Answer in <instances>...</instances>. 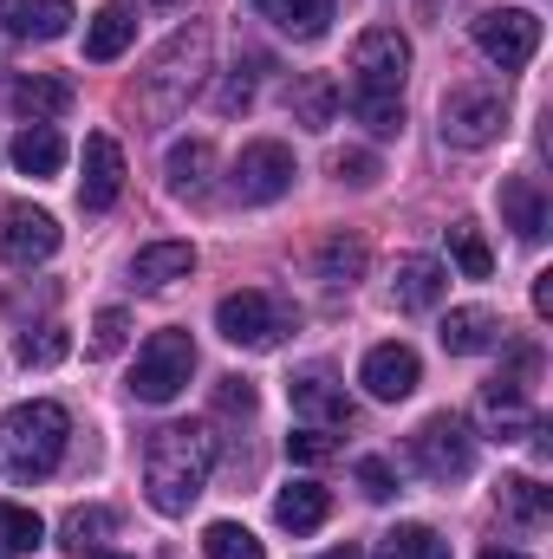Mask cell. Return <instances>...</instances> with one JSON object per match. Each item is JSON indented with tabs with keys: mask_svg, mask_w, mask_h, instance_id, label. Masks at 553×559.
I'll list each match as a JSON object with an SVG mask.
<instances>
[{
	"mask_svg": "<svg viewBox=\"0 0 553 559\" xmlns=\"http://www.w3.org/2000/svg\"><path fill=\"white\" fill-rule=\"evenodd\" d=\"M0 105H7V111H20L26 124H52V118H66V111H72V85H66V79H52V72H13V79L0 85Z\"/></svg>",
	"mask_w": 553,
	"mask_h": 559,
	"instance_id": "7c38bea8",
	"label": "cell"
},
{
	"mask_svg": "<svg viewBox=\"0 0 553 559\" xmlns=\"http://www.w3.org/2000/svg\"><path fill=\"white\" fill-rule=\"evenodd\" d=\"M125 338H131V319H125L118 306H105V312H98V325H92V352H98V358H118V352H125Z\"/></svg>",
	"mask_w": 553,
	"mask_h": 559,
	"instance_id": "8d00e7d4",
	"label": "cell"
},
{
	"mask_svg": "<svg viewBox=\"0 0 553 559\" xmlns=\"http://www.w3.org/2000/svg\"><path fill=\"white\" fill-rule=\"evenodd\" d=\"M286 111H293L299 131H326V124L339 118V85H332L326 72H306V79L286 92Z\"/></svg>",
	"mask_w": 553,
	"mask_h": 559,
	"instance_id": "cb8c5ba5",
	"label": "cell"
},
{
	"mask_svg": "<svg viewBox=\"0 0 553 559\" xmlns=\"http://www.w3.org/2000/svg\"><path fill=\"white\" fill-rule=\"evenodd\" d=\"M404 79H411V39L398 26H365L352 39V92H391V98H404Z\"/></svg>",
	"mask_w": 553,
	"mask_h": 559,
	"instance_id": "ba28073f",
	"label": "cell"
},
{
	"mask_svg": "<svg viewBox=\"0 0 553 559\" xmlns=\"http://www.w3.org/2000/svg\"><path fill=\"white\" fill-rule=\"evenodd\" d=\"M423 540H430V527H423V521H404V527L378 534V554L372 559H416L423 554Z\"/></svg>",
	"mask_w": 553,
	"mask_h": 559,
	"instance_id": "74e56055",
	"label": "cell"
},
{
	"mask_svg": "<svg viewBox=\"0 0 553 559\" xmlns=\"http://www.w3.org/2000/svg\"><path fill=\"white\" fill-rule=\"evenodd\" d=\"M416 559H449V540H436V534H430V540H423V554Z\"/></svg>",
	"mask_w": 553,
	"mask_h": 559,
	"instance_id": "ee69618b",
	"label": "cell"
},
{
	"mask_svg": "<svg viewBox=\"0 0 553 559\" xmlns=\"http://www.w3.org/2000/svg\"><path fill=\"white\" fill-rule=\"evenodd\" d=\"M125 195V150L118 138H85V176H79V209H92V215H105L111 202Z\"/></svg>",
	"mask_w": 553,
	"mask_h": 559,
	"instance_id": "9a60e30c",
	"label": "cell"
},
{
	"mask_svg": "<svg viewBox=\"0 0 553 559\" xmlns=\"http://www.w3.org/2000/svg\"><path fill=\"white\" fill-rule=\"evenodd\" d=\"M150 7H163V13H176V7H183V0H150Z\"/></svg>",
	"mask_w": 553,
	"mask_h": 559,
	"instance_id": "c3c4849f",
	"label": "cell"
},
{
	"mask_svg": "<svg viewBox=\"0 0 553 559\" xmlns=\"http://www.w3.org/2000/svg\"><path fill=\"white\" fill-rule=\"evenodd\" d=\"M39 540H46V521L33 508H20V501H0V547L7 554H33Z\"/></svg>",
	"mask_w": 553,
	"mask_h": 559,
	"instance_id": "1f68e13d",
	"label": "cell"
},
{
	"mask_svg": "<svg viewBox=\"0 0 553 559\" xmlns=\"http://www.w3.org/2000/svg\"><path fill=\"white\" fill-rule=\"evenodd\" d=\"M495 501H502V514L515 527H548V514H553V488H541L534 475H502Z\"/></svg>",
	"mask_w": 553,
	"mask_h": 559,
	"instance_id": "d4e9b609",
	"label": "cell"
},
{
	"mask_svg": "<svg viewBox=\"0 0 553 559\" xmlns=\"http://www.w3.org/2000/svg\"><path fill=\"white\" fill-rule=\"evenodd\" d=\"M286 397H293V417L313 423V429H345V423H352L345 384H332L326 371H299V378L286 384Z\"/></svg>",
	"mask_w": 553,
	"mask_h": 559,
	"instance_id": "2e32d148",
	"label": "cell"
},
{
	"mask_svg": "<svg viewBox=\"0 0 553 559\" xmlns=\"http://www.w3.org/2000/svg\"><path fill=\"white\" fill-rule=\"evenodd\" d=\"M475 46H482L489 66L521 72V66L541 52V20H534L528 7H489V13L475 20Z\"/></svg>",
	"mask_w": 553,
	"mask_h": 559,
	"instance_id": "9c48e42d",
	"label": "cell"
},
{
	"mask_svg": "<svg viewBox=\"0 0 553 559\" xmlns=\"http://www.w3.org/2000/svg\"><path fill=\"white\" fill-rule=\"evenodd\" d=\"M111 527H118L111 508H72V514H66V554H92Z\"/></svg>",
	"mask_w": 553,
	"mask_h": 559,
	"instance_id": "d6a6232c",
	"label": "cell"
},
{
	"mask_svg": "<svg viewBox=\"0 0 553 559\" xmlns=\"http://www.w3.org/2000/svg\"><path fill=\"white\" fill-rule=\"evenodd\" d=\"M352 118L372 138H398L404 131V98H391V92H352Z\"/></svg>",
	"mask_w": 553,
	"mask_h": 559,
	"instance_id": "f1b7e54d",
	"label": "cell"
},
{
	"mask_svg": "<svg viewBox=\"0 0 553 559\" xmlns=\"http://www.w3.org/2000/svg\"><path fill=\"white\" fill-rule=\"evenodd\" d=\"M52 254H59V222H52L46 209L13 202V209L0 215V261H7V267H39V261H52Z\"/></svg>",
	"mask_w": 553,
	"mask_h": 559,
	"instance_id": "8fae6325",
	"label": "cell"
},
{
	"mask_svg": "<svg viewBox=\"0 0 553 559\" xmlns=\"http://www.w3.org/2000/svg\"><path fill=\"white\" fill-rule=\"evenodd\" d=\"M189 371H196V345H189V332H150L138 352V365H131V397L138 404H169V397H183V384H189Z\"/></svg>",
	"mask_w": 553,
	"mask_h": 559,
	"instance_id": "8992f818",
	"label": "cell"
},
{
	"mask_svg": "<svg viewBox=\"0 0 553 559\" xmlns=\"http://www.w3.org/2000/svg\"><path fill=\"white\" fill-rule=\"evenodd\" d=\"M358 488H365V501H391V495H398L391 462H385V455H365V462H358Z\"/></svg>",
	"mask_w": 553,
	"mask_h": 559,
	"instance_id": "60d3db41",
	"label": "cell"
},
{
	"mask_svg": "<svg viewBox=\"0 0 553 559\" xmlns=\"http://www.w3.org/2000/svg\"><path fill=\"white\" fill-rule=\"evenodd\" d=\"M326 514H332V495L319 488V481H286L274 495V521L299 540V534H313V527H326Z\"/></svg>",
	"mask_w": 553,
	"mask_h": 559,
	"instance_id": "603a6c76",
	"label": "cell"
},
{
	"mask_svg": "<svg viewBox=\"0 0 553 559\" xmlns=\"http://www.w3.org/2000/svg\"><path fill=\"white\" fill-rule=\"evenodd\" d=\"M443 293H449V267L443 261H430V254H404L398 261V274H391L398 312H430V306H443Z\"/></svg>",
	"mask_w": 553,
	"mask_h": 559,
	"instance_id": "ac0fdd59",
	"label": "cell"
},
{
	"mask_svg": "<svg viewBox=\"0 0 553 559\" xmlns=\"http://www.w3.org/2000/svg\"><path fill=\"white\" fill-rule=\"evenodd\" d=\"M502 332H508V325H502L489 306H456V312L436 325V338H443V352H449V358H475V352H495V345H502Z\"/></svg>",
	"mask_w": 553,
	"mask_h": 559,
	"instance_id": "d6986e66",
	"label": "cell"
},
{
	"mask_svg": "<svg viewBox=\"0 0 553 559\" xmlns=\"http://www.w3.org/2000/svg\"><path fill=\"white\" fill-rule=\"evenodd\" d=\"M72 559H131V554H111V547H92V554H72Z\"/></svg>",
	"mask_w": 553,
	"mask_h": 559,
	"instance_id": "f6af8a7d",
	"label": "cell"
},
{
	"mask_svg": "<svg viewBox=\"0 0 553 559\" xmlns=\"http://www.w3.org/2000/svg\"><path fill=\"white\" fill-rule=\"evenodd\" d=\"M215 475V436L209 423H163L143 442V495L156 514H189L196 495Z\"/></svg>",
	"mask_w": 553,
	"mask_h": 559,
	"instance_id": "6da1fadb",
	"label": "cell"
},
{
	"mask_svg": "<svg viewBox=\"0 0 553 559\" xmlns=\"http://www.w3.org/2000/svg\"><path fill=\"white\" fill-rule=\"evenodd\" d=\"M189 274H196V248L189 241H150L131 261V280L150 286V293H163V286H176V280H189Z\"/></svg>",
	"mask_w": 553,
	"mask_h": 559,
	"instance_id": "7402d4cb",
	"label": "cell"
},
{
	"mask_svg": "<svg viewBox=\"0 0 553 559\" xmlns=\"http://www.w3.org/2000/svg\"><path fill=\"white\" fill-rule=\"evenodd\" d=\"M0 33L7 39H66L72 33V0H0Z\"/></svg>",
	"mask_w": 553,
	"mask_h": 559,
	"instance_id": "e0dca14e",
	"label": "cell"
},
{
	"mask_svg": "<svg viewBox=\"0 0 553 559\" xmlns=\"http://www.w3.org/2000/svg\"><path fill=\"white\" fill-rule=\"evenodd\" d=\"M482 423H489L495 442L534 436L541 417H534V404H528V384H521V378H489V384H482Z\"/></svg>",
	"mask_w": 553,
	"mask_h": 559,
	"instance_id": "5bb4252c",
	"label": "cell"
},
{
	"mask_svg": "<svg viewBox=\"0 0 553 559\" xmlns=\"http://www.w3.org/2000/svg\"><path fill=\"white\" fill-rule=\"evenodd\" d=\"M169 195H202L209 189V169H215V150H209V138H183L169 143Z\"/></svg>",
	"mask_w": 553,
	"mask_h": 559,
	"instance_id": "83f0119b",
	"label": "cell"
},
{
	"mask_svg": "<svg viewBox=\"0 0 553 559\" xmlns=\"http://www.w3.org/2000/svg\"><path fill=\"white\" fill-rule=\"evenodd\" d=\"M66 442H72L66 404L33 397V404H20V411L0 417V475L7 481H46L66 462Z\"/></svg>",
	"mask_w": 553,
	"mask_h": 559,
	"instance_id": "7a4b0ae2",
	"label": "cell"
},
{
	"mask_svg": "<svg viewBox=\"0 0 553 559\" xmlns=\"http://www.w3.org/2000/svg\"><path fill=\"white\" fill-rule=\"evenodd\" d=\"M66 345H72V338H66L59 325H39V332H26V338H20V365H26V371H46V365H59V358H66Z\"/></svg>",
	"mask_w": 553,
	"mask_h": 559,
	"instance_id": "e575fe53",
	"label": "cell"
},
{
	"mask_svg": "<svg viewBox=\"0 0 553 559\" xmlns=\"http://www.w3.org/2000/svg\"><path fill=\"white\" fill-rule=\"evenodd\" d=\"M502 131H508V92L495 79H462L443 92V143L489 150Z\"/></svg>",
	"mask_w": 553,
	"mask_h": 559,
	"instance_id": "277c9868",
	"label": "cell"
},
{
	"mask_svg": "<svg viewBox=\"0 0 553 559\" xmlns=\"http://www.w3.org/2000/svg\"><path fill=\"white\" fill-rule=\"evenodd\" d=\"M416 378H423V365H416L411 345H372L365 352V371H358V384H365V397H378V404H404L416 391Z\"/></svg>",
	"mask_w": 553,
	"mask_h": 559,
	"instance_id": "4fadbf2b",
	"label": "cell"
},
{
	"mask_svg": "<svg viewBox=\"0 0 553 559\" xmlns=\"http://www.w3.org/2000/svg\"><path fill=\"white\" fill-rule=\"evenodd\" d=\"M248 98H255V85H248V79H228L215 105H222V111H248Z\"/></svg>",
	"mask_w": 553,
	"mask_h": 559,
	"instance_id": "b9f144b4",
	"label": "cell"
},
{
	"mask_svg": "<svg viewBox=\"0 0 553 559\" xmlns=\"http://www.w3.org/2000/svg\"><path fill=\"white\" fill-rule=\"evenodd\" d=\"M332 455H339V436H332V429L299 423V429L286 436V462H306V468H313V462H332Z\"/></svg>",
	"mask_w": 553,
	"mask_h": 559,
	"instance_id": "d590c367",
	"label": "cell"
},
{
	"mask_svg": "<svg viewBox=\"0 0 553 559\" xmlns=\"http://www.w3.org/2000/svg\"><path fill=\"white\" fill-rule=\"evenodd\" d=\"M209 79V26H183L156 59H150V72H143V105L150 111H176V105H189V92Z\"/></svg>",
	"mask_w": 553,
	"mask_h": 559,
	"instance_id": "3957f363",
	"label": "cell"
},
{
	"mask_svg": "<svg viewBox=\"0 0 553 559\" xmlns=\"http://www.w3.org/2000/svg\"><path fill=\"white\" fill-rule=\"evenodd\" d=\"M534 312H541V319L553 312V274H534Z\"/></svg>",
	"mask_w": 553,
	"mask_h": 559,
	"instance_id": "7bdbcfd3",
	"label": "cell"
},
{
	"mask_svg": "<svg viewBox=\"0 0 553 559\" xmlns=\"http://www.w3.org/2000/svg\"><path fill=\"white\" fill-rule=\"evenodd\" d=\"M502 222L521 235V241H541L548 235V189L534 176H508L502 182Z\"/></svg>",
	"mask_w": 553,
	"mask_h": 559,
	"instance_id": "44dd1931",
	"label": "cell"
},
{
	"mask_svg": "<svg viewBox=\"0 0 553 559\" xmlns=\"http://www.w3.org/2000/svg\"><path fill=\"white\" fill-rule=\"evenodd\" d=\"M293 306L280 299V293H261V286H248V293H228L222 306H215V332L228 338V345H242V352H274L280 338L293 332Z\"/></svg>",
	"mask_w": 553,
	"mask_h": 559,
	"instance_id": "5b68a950",
	"label": "cell"
},
{
	"mask_svg": "<svg viewBox=\"0 0 553 559\" xmlns=\"http://www.w3.org/2000/svg\"><path fill=\"white\" fill-rule=\"evenodd\" d=\"M0 559H7V547H0Z\"/></svg>",
	"mask_w": 553,
	"mask_h": 559,
	"instance_id": "681fc988",
	"label": "cell"
},
{
	"mask_svg": "<svg viewBox=\"0 0 553 559\" xmlns=\"http://www.w3.org/2000/svg\"><path fill=\"white\" fill-rule=\"evenodd\" d=\"M255 7H261V20H274L286 39H319L332 26L339 0H255Z\"/></svg>",
	"mask_w": 553,
	"mask_h": 559,
	"instance_id": "484cf974",
	"label": "cell"
},
{
	"mask_svg": "<svg viewBox=\"0 0 553 559\" xmlns=\"http://www.w3.org/2000/svg\"><path fill=\"white\" fill-rule=\"evenodd\" d=\"M358 274H365V241H352V235H332V241L319 248V280H332V286H352Z\"/></svg>",
	"mask_w": 553,
	"mask_h": 559,
	"instance_id": "4dcf8cb0",
	"label": "cell"
},
{
	"mask_svg": "<svg viewBox=\"0 0 553 559\" xmlns=\"http://www.w3.org/2000/svg\"><path fill=\"white\" fill-rule=\"evenodd\" d=\"M293 176H299V163H293V150L274 138H255L242 143V156H235V169H228V182H235V195L242 202H280L286 189H293Z\"/></svg>",
	"mask_w": 553,
	"mask_h": 559,
	"instance_id": "30bf717a",
	"label": "cell"
},
{
	"mask_svg": "<svg viewBox=\"0 0 553 559\" xmlns=\"http://www.w3.org/2000/svg\"><path fill=\"white\" fill-rule=\"evenodd\" d=\"M482 559H528V554H508V547H489Z\"/></svg>",
	"mask_w": 553,
	"mask_h": 559,
	"instance_id": "7dc6e473",
	"label": "cell"
},
{
	"mask_svg": "<svg viewBox=\"0 0 553 559\" xmlns=\"http://www.w3.org/2000/svg\"><path fill=\"white\" fill-rule=\"evenodd\" d=\"M255 404H261V397H255L248 378H222V384H215V411H222V417H255Z\"/></svg>",
	"mask_w": 553,
	"mask_h": 559,
	"instance_id": "ab89813d",
	"label": "cell"
},
{
	"mask_svg": "<svg viewBox=\"0 0 553 559\" xmlns=\"http://www.w3.org/2000/svg\"><path fill=\"white\" fill-rule=\"evenodd\" d=\"M332 176L352 182V189H365V182H378V156H372V150H339V156H332Z\"/></svg>",
	"mask_w": 553,
	"mask_h": 559,
	"instance_id": "f35d334b",
	"label": "cell"
},
{
	"mask_svg": "<svg viewBox=\"0 0 553 559\" xmlns=\"http://www.w3.org/2000/svg\"><path fill=\"white\" fill-rule=\"evenodd\" d=\"M13 169H20V176H59V169H66V138H59L52 124H26V131L13 138Z\"/></svg>",
	"mask_w": 553,
	"mask_h": 559,
	"instance_id": "4316f807",
	"label": "cell"
},
{
	"mask_svg": "<svg viewBox=\"0 0 553 559\" xmlns=\"http://www.w3.org/2000/svg\"><path fill=\"white\" fill-rule=\"evenodd\" d=\"M449 254H456V267H462L469 280H489V274H495V254H489V241H482L469 222H456V228H449Z\"/></svg>",
	"mask_w": 553,
	"mask_h": 559,
	"instance_id": "836d02e7",
	"label": "cell"
},
{
	"mask_svg": "<svg viewBox=\"0 0 553 559\" xmlns=\"http://www.w3.org/2000/svg\"><path fill=\"white\" fill-rule=\"evenodd\" d=\"M202 559H261V540L242 521H209L202 527Z\"/></svg>",
	"mask_w": 553,
	"mask_h": 559,
	"instance_id": "f546056e",
	"label": "cell"
},
{
	"mask_svg": "<svg viewBox=\"0 0 553 559\" xmlns=\"http://www.w3.org/2000/svg\"><path fill=\"white\" fill-rule=\"evenodd\" d=\"M319 559H358V547L345 540V547H332V554H319Z\"/></svg>",
	"mask_w": 553,
	"mask_h": 559,
	"instance_id": "bcb514c9",
	"label": "cell"
},
{
	"mask_svg": "<svg viewBox=\"0 0 553 559\" xmlns=\"http://www.w3.org/2000/svg\"><path fill=\"white\" fill-rule=\"evenodd\" d=\"M411 462L423 481H436V488H449V481H462L469 468H475V436H469V423L462 417H423L411 436Z\"/></svg>",
	"mask_w": 553,
	"mask_h": 559,
	"instance_id": "52a82bcc",
	"label": "cell"
},
{
	"mask_svg": "<svg viewBox=\"0 0 553 559\" xmlns=\"http://www.w3.org/2000/svg\"><path fill=\"white\" fill-rule=\"evenodd\" d=\"M131 39H138V13H131L125 0H105V7L92 13V26H85V59H92V66H111Z\"/></svg>",
	"mask_w": 553,
	"mask_h": 559,
	"instance_id": "ffe728a7",
	"label": "cell"
}]
</instances>
